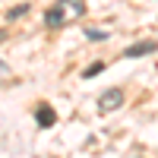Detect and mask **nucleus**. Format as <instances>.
<instances>
[{
	"label": "nucleus",
	"instance_id": "f257e3e1",
	"mask_svg": "<svg viewBox=\"0 0 158 158\" xmlns=\"http://www.w3.org/2000/svg\"><path fill=\"white\" fill-rule=\"evenodd\" d=\"M120 104H123V89H108V92L98 98V108H101V111H117Z\"/></svg>",
	"mask_w": 158,
	"mask_h": 158
},
{
	"label": "nucleus",
	"instance_id": "f03ea898",
	"mask_svg": "<svg viewBox=\"0 0 158 158\" xmlns=\"http://www.w3.org/2000/svg\"><path fill=\"white\" fill-rule=\"evenodd\" d=\"M35 123L41 127V130H48V127H54V123H57V114H54V108H51L48 101H41V104L35 108Z\"/></svg>",
	"mask_w": 158,
	"mask_h": 158
},
{
	"label": "nucleus",
	"instance_id": "7ed1b4c3",
	"mask_svg": "<svg viewBox=\"0 0 158 158\" xmlns=\"http://www.w3.org/2000/svg\"><path fill=\"white\" fill-rule=\"evenodd\" d=\"M158 51V41H152V38H146V41H136V44H130L123 51V57H146V54H155Z\"/></svg>",
	"mask_w": 158,
	"mask_h": 158
},
{
	"label": "nucleus",
	"instance_id": "20e7f679",
	"mask_svg": "<svg viewBox=\"0 0 158 158\" xmlns=\"http://www.w3.org/2000/svg\"><path fill=\"white\" fill-rule=\"evenodd\" d=\"M67 3L63 0H57V6H51L48 13H44V25L48 29H57V25H63V19H67V10H63Z\"/></svg>",
	"mask_w": 158,
	"mask_h": 158
},
{
	"label": "nucleus",
	"instance_id": "39448f33",
	"mask_svg": "<svg viewBox=\"0 0 158 158\" xmlns=\"http://www.w3.org/2000/svg\"><path fill=\"white\" fill-rule=\"evenodd\" d=\"M32 10V3H16V6H13L10 13H6V19L13 22V19H19V16H25V13H29Z\"/></svg>",
	"mask_w": 158,
	"mask_h": 158
},
{
	"label": "nucleus",
	"instance_id": "423d86ee",
	"mask_svg": "<svg viewBox=\"0 0 158 158\" xmlns=\"http://www.w3.org/2000/svg\"><path fill=\"white\" fill-rule=\"evenodd\" d=\"M104 70V60H95V63H89V67L82 70V79H89V76H98Z\"/></svg>",
	"mask_w": 158,
	"mask_h": 158
},
{
	"label": "nucleus",
	"instance_id": "0eeeda50",
	"mask_svg": "<svg viewBox=\"0 0 158 158\" xmlns=\"http://www.w3.org/2000/svg\"><path fill=\"white\" fill-rule=\"evenodd\" d=\"M85 38H89V41H104L108 32H101V29H85Z\"/></svg>",
	"mask_w": 158,
	"mask_h": 158
},
{
	"label": "nucleus",
	"instance_id": "6e6552de",
	"mask_svg": "<svg viewBox=\"0 0 158 158\" xmlns=\"http://www.w3.org/2000/svg\"><path fill=\"white\" fill-rule=\"evenodd\" d=\"M0 73H6V63H3V60H0Z\"/></svg>",
	"mask_w": 158,
	"mask_h": 158
},
{
	"label": "nucleus",
	"instance_id": "1a4fd4ad",
	"mask_svg": "<svg viewBox=\"0 0 158 158\" xmlns=\"http://www.w3.org/2000/svg\"><path fill=\"white\" fill-rule=\"evenodd\" d=\"M3 38H6V29H0V41H3Z\"/></svg>",
	"mask_w": 158,
	"mask_h": 158
}]
</instances>
